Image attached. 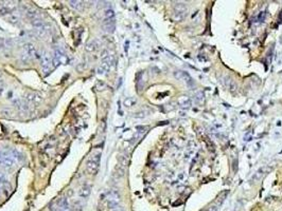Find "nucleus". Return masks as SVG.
<instances>
[{
	"label": "nucleus",
	"instance_id": "obj_1",
	"mask_svg": "<svg viewBox=\"0 0 282 211\" xmlns=\"http://www.w3.org/2000/svg\"><path fill=\"white\" fill-rule=\"evenodd\" d=\"M100 161H101V152H96L90 155V157L87 161L86 170L89 174H97L100 167Z\"/></svg>",
	"mask_w": 282,
	"mask_h": 211
},
{
	"label": "nucleus",
	"instance_id": "obj_2",
	"mask_svg": "<svg viewBox=\"0 0 282 211\" xmlns=\"http://www.w3.org/2000/svg\"><path fill=\"white\" fill-rule=\"evenodd\" d=\"M120 204V194L117 190H111L107 195V206L111 211L117 210Z\"/></svg>",
	"mask_w": 282,
	"mask_h": 211
},
{
	"label": "nucleus",
	"instance_id": "obj_3",
	"mask_svg": "<svg viewBox=\"0 0 282 211\" xmlns=\"http://www.w3.org/2000/svg\"><path fill=\"white\" fill-rule=\"evenodd\" d=\"M187 15V8L184 3H176L174 5V14L172 16L174 21H181Z\"/></svg>",
	"mask_w": 282,
	"mask_h": 211
},
{
	"label": "nucleus",
	"instance_id": "obj_4",
	"mask_svg": "<svg viewBox=\"0 0 282 211\" xmlns=\"http://www.w3.org/2000/svg\"><path fill=\"white\" fill-rule=\"evenodd\" d=\"M174 76H175L176 79L181 80V81L186 82L188 86H193L194 80L193 78L190 76V74L186 71H182V70H177V71L174 72Z\"/></svg>",
	"mask_w": 282,
	"mask_h": 211
},
{
	"label": "nucleus",
	"instance_id": "obj_5",
	"mask_svg": "<svg viewBox=\"0 0 282 211\" xmlns=\"http://www.w3.org/2000/svg\"><path fill=\"white\" fill-rule=\"evenodd\" d=\"M220 81H221V84L229 91L237 90V84H236L234 80L232 79L231 77H229V76H223V77L220 78Z\"/></svg>",
	"mask_w": 282,
	"mask_h": 211
},
{
	"label": "nucleus",
	"instance_id": "obj_6",
	"mask_svg": "<svg viewBox=\"0 0 282 211\" xmlns=\"http://www.w3.org/2000/svg\"><path fill=\"white\" fill-rule=\"evenodd\" d=\"M40 61H41V68H43V71L47 73V72L50 71V68L52 66V59H50V56H49L48 53H43V55L40 56Z\"/></svg>",
	"mask_w": 282,
	"mask_h": 211
},
{
	"label": "nucleus",
	"instance_id": "obj_7",
	"mask_svg": "<svg viewBox=\"0 0 282 211\" xmlns=\"http://www.w3.org/2000/svg\"><path fill=\"white\" fill-rule=\"evenodd\" d=\"M178 103H179L180 108H182V109H189V108H191V106H192L191 98H190L189 96H187V95L180 96L179 98H178Z\"/></svg>",
	"mask_w": 282,
	"mask_h": 211
},
{
	"label": "nucleus",
	"instance_id": "obj_8",
	"mask_svg": "<svg viewBox=\"0 0 282 211\" xmlns=\"http://www.w3.org/2000/svg\"><path fill=\"white\" fill-rule=\"evenodd\" d=\"M24 51L29 57H34V58H37V57H38V54H37L34 45L31 44V43H26V44L24 45Z\"/></svg>",
	"mask_w": 282,
	"mask_h": 211
},
{
	"label": "nucleus",
	"instance_id": "obj_9",
	"mask_svg": "<svg viewBox=\"0 0 282 211\" xmlns=\"http://www.w3.org/2000/svg\"><path fill=\"white\" fill-rule=\"evenodd\" d=\"M111 59H106V60H102L101 65L98 68V73L101 75H104L111 70Z\"/></svg>",
	"mask_w": 282,
	"mask_h": 211
},
{
	"label": "nucleus",
	"instance_id": "obj_10",
	"mask_svg": "<svg viewBox=\"0 0 282 211\" xmlns=\"http://www.w3.org/2000/svg\"><path fill=\"white\" fill-rule=\"evenodd\" d=\"M41 99H43V97L38 93H29V94L26 95L24 100L27 102H39Z\"/></svg>",
	"mask_w": 282,
	"mask_h": 211
},
{
	"label": "nucleus",
	"instance_id": "obj_11",
	"mask_svg": "<svg viewBox=\"0 0 282 211\" xmlns=\"http://www.w3.org/2000/svg\"><path fill=\"white\" fill-rule=\"evenodd\" d=\"M13 103L16 108L19 111H21V112H24V111H27L29 109L28 105H27V101L24 100V99H16V100L13 101Z\"/></svg>",
	"mask_w": 282,
	"mask_h": 211
},
{
	"label": "nucleus",
	"instance_id": "obj_12",
	"mask_svg": "<svg viewBox=\"0 0 282 211\" xmlns=\"http://www.w3.org/2000/svg\"><path fill=\"white\" fill-rule=\"evenodd\" d=\"M268 171H271V168H269V167H263V168L259 169L256 174L254 175V177H252V181H258V179H260L261 177L264 174H266V172H268Z\"/></svg>",
	"mask_w": 282,
	"mask_h": 211
},
{
	"label": "nucleus",
	"instance_id": "obj_13",
	"mask_svg": "<svg viewBox=\"0 0 282 211\" xmlns=\"http://www.w3.org/2000/svg\"><path fill=\"white\" fill-rule=\"evenodd\" d=\"M226 194H227V192H226L225 194L223 195V197H220L219 200H217V202L215 203V204H213V205H210V206L208 207V208L206 209L205 211H217V209H219V207L221 206V204L222 203L224 202V200H225V196H226Z\"/></svg>",
	"mask_w": 282,
	"mask_h": 211
},
{
	"label": "nucleus",
	"instance_id": "obj_14",
	"mask_svg": "<svg viewBox=\"0 0 282 211\" xmlns=\"http://www.w3.org/2000/svg\"><path fill=\"white\" fill-rule=\"evenodd\" d=\"M104 29L107 33H113L115 31V19L113 20H105L104 22Z\"/></svg>",
	"mask_w": 282,
	"mask_h": 211
},
{
	"label": "nucleus",
	"instance_id": "obj_15",
	"mask_svg": "<svg viewBox=\"0 0 282 211\" xmlns=\"http://www.w3.org/2000/svg\"><path fill=\"white\" fill-rule=\"evenodd\" d=\"M98 47H99L98 41L95 39V40L89 41V42L86 44V47H85V49H86L87 52H95L97 49H98Z\"/></svg>",
	"mask_w": 282,
	"mask_h": 211
},
{
	"label": "nucleus",
	"instance_id": "obj_16",
	"mask_svg": "<svg viewBox=\"0 0 282 211\" xmlns=\"http://www.w3.org/2000/svg\"><path fill=\"white\" fill-rule=\"evenodd\" d=\"M79 195H80V197H82V198H87L89 195H90V187L87 186V185L83 186V187L81 188Z\"/></svg>",
	"mask_w": 282,
	"mask_h": 211
},
{
	"label": "nucleus",
	"instance_id": "obj_17",
	"mask_svg": "<svg viewBox=\"0 0 282 211\" xmlns=\"http://www.w3.org/2000/svg\"><path fill=\"white\" fill-rule=\"evenodd\" d=\"M137 102L136 98H134V97H127V98L124 99L123 103L125 107H127V108H130V107H133V106H135Z\"/></svg>",
	"mask_w": 282,
	"mask_h": 211
},
{
	"label": "nucleus",
	"instance_id": "obj_18",
	"mask_svg": "<svg viewBox=\"0 0 282 211\" xmlns=\"http://www.w3.org/2000/svg\"><path fill=\"white\" fill-rule=\"evenodd\" d=\"M104 19L105 20H113L115 19V12L111 9H107L104 13Z\"/></svg>",
	"mask_w": 282,
	"mask_h": 211
},
{
	"label": "nucleus",
	"instance_id": "obj_19",
	"mask_svg": "<svg viewBox=\"0 0 282 211\" xmlns=\"http://www.w3.org/2000/svg\"><path fill=\"white\" fill-rule=\"evenodd\" d=\"M70 7L75 10H82L83 9V2L81 1H70Z\"/></svg>",
	"mask_w": 282,
	"mask_h": 211
},
{
	"label": "nucleus",
	"instance_id": "obj_20",
	"mask_svg": "<svg viewBox=\"0 0 282 211\" xmlns=\"http://www.w3.org/2000/svg\"><path fill=\"white\" fill-rule=\"evenodd\" d=\"M27 16H28L29 18H31L32 20L37 19V14H36V12H34V11H29L28 13H27Z\"/></svg>",
	"mask_w": 282,
	"mask_h": 211
},
{
	"label": "nucleus",
	"instance_id": "obj_21",
	"mask_svg": "<svg viewBox=\"0 0 282 211\" xmlns=\"http://www.w3.org/2000/svg\"><path fill=\"white\" fill-rule=\"evenodd\" d=\"M134 117H136V118H143V117H146V113L143 111H140V112H137L134 115Z\"/></svg>",
	"mask_w": 282,
	"mask_h": 211
},
{
	"label": "nucleus",
	"instance_id": "obj_22",
	"mask_svg": "<svg viewBox=\"0 0 282 211\" xmlns=\"http://www.w3.org/2000/svg\"><path fill=\"white\" fill-rule=\"evenodd\" d=\"M265 17H266V13H265V12H261V13L259 14V16H258V20L260 22H262L263 20L265 19Z\"/></svg>",
	"mask_w": 282,
	"mask_h": 211
},
{
	"label": "nucleus",
	"instance_id": "obj_23",
	"mask_svg": "<svg viewBox=\"0 0 282 211\" xmlns=\"http://www.w3.org/2000/svg\"><path fill=\"white\" fill-rule=\"evenodd\" d=\"M196 99H198L200 101H202L203 99H204V93H203L202 91H198V92L196 93Z\"/></svg>",
	"mask_w": 282,
	"mask_h": 211
},
{
	"label": "nucleus",
	"instance_id": "obj_24",
	"mask_svg": "<svg viewBox=\"0 0 282 211\" xmlns=\"http://www.w3.org/2000/svg\"><path fill=\"white\" fill-rule=\"evenodd\" d=\"M1 113H2V114H5V115H8V116H10V115H11V113H12V112H11V110H10V109H8V108H5V109H3L2 111H1Z\"/></svg>",
	"mask_w": 282,
	"mask_h": 211
},
{
	"label": "nucleus",
	"instance_id": "obj_25",
	"mask_svg": "<svg viewBox=\"0 0 282 211\" xmlns=\"http://www.w3.org/2000/svg\"><path fill=\"white\" fill-rule=\"evenodd\" d=\"M148 129H149L148 127H142V126H138V127H137V130H140V132H144Z\"/></svg>",
	"mask_w": 282,
	"mask_h": 211
},
{
	"label": "nucleus",
	"instance_id": "obj_26",
	"mask_svg": "<svg viewBox=\"0 0 282 211\" xmlns=\"http://www.w3.org/2000/svg\"><path fill=\"white\" fill-rule=\"evenodd\" d=\"M0 183H5V175L0 172Z\"/></svg>",
	"mask_w": 282,
	"mask_h": 211
},
{
	"label": "nucleus",
	"instance_id": "obj_27",
	"mask_svg": "<svg viewBox=\"0 0 282 211\" xmlns=\"http://www.w3.org/2000/svg\"><path fill=\"white\" fill-rule=\"evenodd\" d=\"M9 19L11 22H17L18 21V18L16 17V16H14V17H9Z\"/></svg>",
	"mask_w": 282,
	"mask_h": 211
}]
</instances>
